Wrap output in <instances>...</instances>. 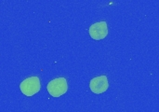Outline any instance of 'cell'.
<instances>
[{
	"instance_id": "cell-4",
	"label": "cell",
	"mask_w": 159,
	"mask_h": 112,
	"mask_svg": "<svg viewBox=\"0 0 159 112\" xmlns=\"http://www.w3.org/2000/svg\"><path fill=\"white\" fill-rule=\"evenodd\" d=\"M89 88L93 94L100 95L106 92L109 88V82L106 76H100L92 79L89 82Z\"/></svg>"
},
{
	"instance_id": "cell-2",
	"label": "cell",
	"mask_w": 159,
	"mask_h": 112,
	"mask_svg": "<svg viewBox=\"0 0 159 112\" xmlns=\"http://www.w3.org/2000/svg\"><path fill=\"white\" fill-rule=\"evenodd\" d=\"M47 90L48 94L53 97H60L62 95L66 94L68 90V84L66 79L58 78L49 81L47 85Z\"/></svg>"
},
{
	"instance_id": "cell-1",
	"label": "cell",
	"mask_w": 159,
	"mask_h": 112,
	"mask_svg": "<svg viewBox=\"0 0 159 112\" xmlns=\"http://www.w3.org/2000/svg\"><path fill=\"white\" fill-rule=\"evenodd\" d=\"M20 92L26 96H33L41 89V82L38 77H30L22 80L20 84Z\"/></svg>"
},
{
	"instance_id": "cell-3",
	"label": "cell",
	"mask_w": 159,
	"mask_h": 112,
	"mask_svg": "<svg viewBox=\"0 0 159 112\" xmlns=\"http://www.w3.org/2000/svg\"><path fill=\"white\" fill-rule=\"evenodd\" d=\"M89 36L95 40H102L105 38L108 35L107 22L102 21V22H98L93 23L89 27Z\"/></svg>"
}]
</instances>
